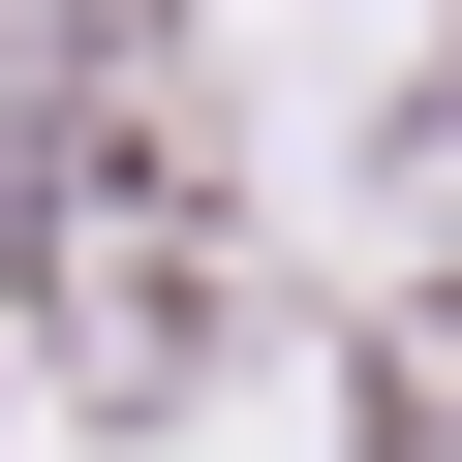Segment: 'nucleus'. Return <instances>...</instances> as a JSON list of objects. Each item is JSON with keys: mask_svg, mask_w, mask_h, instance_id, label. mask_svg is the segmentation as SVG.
Segmentation results:
<instances>
[{"mask_svg": "<svg viewBox=\"0 0 462 462\" xmlns=\"http://www.w3.org/2000/svg\"><path fill=\"white\" fill-rule=\"evenodd\" d=\"M339 401H370V462H462V278H401V309L339 339Z\"/></svg>", "mask_w": 462, "mask_h": 462, "instance_id": "f257e3e1", "label": "nucleus"}]
</instances>
